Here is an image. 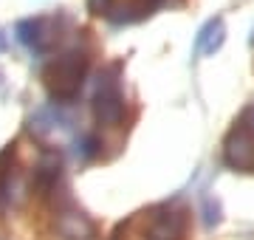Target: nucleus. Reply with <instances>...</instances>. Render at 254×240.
<instances>
[{
    "label": "nucleus",
    "mask_w": 254,
    "mask_h": 240,
    "mask_svg": "<svg viewBox=\"0 0 254 240\" xmlns=\"http://www.w3.org/2000/svg\"><path fill=\"white\" fill-rule=\"evenodd\" d=\"M91 68V51L85 46H73L65 54H60L57 60L43 68V82H46L51 99L57 102H73L82 91V82L88 76Z\"/></svg>",
    "instance_id": "nucleus-1"
},
{
    "label": "nucleus",
    "mask_w": 254,
    "mask_h": 240,
    "mask_svg": "<svg viewBox=\"0 0 254 240\" xmlns=\"http://www.w3.org/2000/svg\"><path fill=\"white\" fill-rule=\"evenodd\" d=\"M93 116L105 127H116L125 119V91H122V62H110L99 71L93 91Z\"/></svg>",
    "instance_id": "nucleus-2"
},
{
    "label": "nucleus",
    "mask_w": 254,
    "mask_h": 240,
    "mask_svg": "<svg viewBox=\"0 0 254 240\" xmlns=\"http://www.w3.org/2000/svg\"><path fill=\"white\" fill-rule=\"evenodd\" d=\"M133 223L141 226L144 240H184L190 226V212L178 203H161L150 212H138Z\"/></svg>",
    "instance_id": "nucleus-3"
},
{
    "label": "nucleus",
    "mask_w": 254,
    "mask_h": 240,
    "mask_svg": "<svg viewBox=\"0 0 254 240\" xmlns=\"http://www.w3.org/2000/svg\"><path fill=\"white\" fill-rule=\"evenodd\" d=\"M223 161L237 173H254V105L235 119L223 139Z\"/></svg>",
    "instance_id": "nucleus-4"
},
{
    "label": "nucleus",
    "mask_w": 254,
    "mask_h": 240,
    "mask_svg": "<svg viewBox=\"0 0 254 240\" xmlns=\"http://www.w3.org/2000/svg\"><path fill=\"white\" fill-rule=\"evenodd\" d=\"M48 198H51L54 218H57V229L63 232V238H68V240H91L93 235H96L93 221L82 212L76 203H73L71 192H68L63 184L57 186Z\"/></svg>",
    "instance_id": "nucleus-5"
},
{
    "label": "nucleus",
    "mask_w": 254,
    "mask_h": 240,
    "mask_svg": "<svg viewBox=\"0 0 254 240\" xmlns=\"http://www.w3.org/2000/svg\"><path fill=\"white\" fill-rule=\"evenodd\" d=\"M167 0H88L93 14H105L113 23H138L161 9Z\"/></svg>",
    "instance_id": "nucleus-6"
},
{
    "label": "nucleus",
    "mask_w": 254,
    "mask_h": 240,
    "mask_svg": "<svg viewBox=\"0 0 254 240\" xmlns=\"http://www.w3.org/2000/svg\"><path fill=\"white\" fill-rule=\"evenodd\" d=\"M63 23L65 20H57V17H31V20H20L14 31H17V40L23 46H28L37 54H46L60 40V26Z\"/></svg>",
    "instance_id": "nucleus-7"
},
{
    "label": "nucleus",
    "mask_w": 254,
    "mask_h": 240,
    "mask_svg": "<svg viewBox=\"0 0 254 240\" xmlns=\"http://www.w3.org/2000/svg\"><path fill=\"white\" fill-rule=\"evenodd\" d=\"M60 184H63V156L60 153H43V158L34 167V176H31V189L48 198Z\"/></svg>",
    "instance_id": "nucleus-8"
},
{
    "label": "nucleus",
    "mask_w": 254,
    "mask_h": 240,
    "mask_svg": "<svg viewBox=\"0 0 254 240\" xmlns=\"http://www.w3.org/2000/svg\"><path fill=\"white\" fill-rule=\"evenodd\" d=\"M223 40H226V26H223V20H220V17H215V20H209L206 26L198 31V37H195V48H198L200 54L212 57L220 46H223Z\"/></svg>",
    "instance_id": "nucleus-9"
},
{
    "label": "nucleus",
    "mask_w": 254,
    "mask_h": 240,
    "mask_svg": "<svg viewBox=\"0 0 254 240\" xmlns=\"http://www.w3.org/2000/svg\"><path fill=\"white\" fill-rule=\"evenodd\" d=\"M11 178H14V147L0 150V212L11 201Z\"/></svg>",
    "instance_id": "nucleus-10"
},
{
    "label": "nucleus",
    "mask_w": 254,
    "mask_h": 240,
    "mask_svg": "<svg viewBox=\"0 0 254 240\" xmlns=\"http://www.w3.org/2000/svg\"><path fill=\"white\" fill-rule=\"evenodd\" d=\"M0 51H6V34L0 31Z\"/></svg>",
    "instance_id": "nucleus-11"
},
{
    "label": "nucleus",
    "mask_w": 254,
    "mask_h": 240,
    "mask_svg": "<svg viewBox=\"0 0 254 240\" xmlns=\"http://www.w3.org/2000/svg\"><path fill=\"white\" fill-rule=\"evenodd\" d=\"M0 82H3V74H0Z\"/></svg>",
    "instance_id": "nucleus-12"
}]
</instances>
